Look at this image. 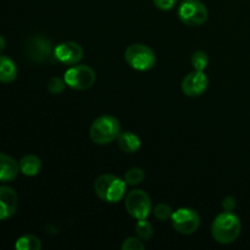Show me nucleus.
<instances>
[{
	"label": "nucleus",
	"mask_w": 250,
	"mask_h": 250,
	"mask_svg": "<svg viewBox=\"0 0 250 250\" xmlns=\"http://www.w3.org/2000/svg\"><path fill=\"white\" fill-rule=\"evenodd\" d=\"M136 233L137 237H139L142 241H149L154 234L153 225L146 219L138 220V222L136 224Z\"/></svg>",
	"instance_id": "nucleus-18"
},
{
	"label": "nucleus",
	"mask_w": 250,
	"mask_h": 250,
	"mask_svg": "<svg viewBox=\"0 0 250 250\" xmlns=\"http://www.w3.org/2000/svg\"><path fill=\"white\" fill-rule=\"evenodd\" d=\"M19 208V195L14 188L0 187V220H7L15 215Z\"/></svg>",
	"instance_id": "nucleus-12"
},
{
	"label": "nucleus",
	"mask_w": 250,
	"mask_h": 250,
	"mask_svg": "<svg viewBox=\"0 0 250 250\" xmlns=\"http://www.w3.org/2000/svg\"><path fill=\"white\" fill-rule=\"evenodd\" d=\"M242 222L232 211H224L217 215L211 225V236L217 243L231 244L239 237Z\"/></svg>",
	"instance_id": "nucleus-1"
},
{
	"label": "nucleus",
	"mask_w": 250,
	"mask_h": 250,
	"mask_svg": "<svg viewBox=\"0 0 250 250\" xmlns=\"http://www.w3.org/2000/svg\"><path fill=\"white\" fill-rule=\"evenodd\" d=\"M126 211L136 220H143L153 211L151 200L148 193L142 189H133L125 198Z\"/></svg>",
	"instance_id": "nucleus-7"
},
{
	"label": "nucleus",
	"mask_w": 250,
	"mask_h": 250,
	"mask_svg": "<svg viewBox=\"0 0 250 250\" xmlns=\"http://www.w3.org/2000/svg\"><path fill=\"white\" fill-rule=\"evenodd\" d=\"M53 43L44 36H34L29 38L26 45V54L32 61L43 62L50 59L54 54Z\"/></svg>",
	"instance_id": "nucleus-9"
},
{
	"label": "nucleus",
	"mask_w": 250,
	"mask_h": 250,
	"mask_svg": "<svg viewBox=\"0 0 250 250\" xmlns=\"http://www.w3.org/2000/svg\"><path fill=\"white\" fill-rule=\"evenodd\" d=\"M84 55V50L82 46L76 42H62L54 49V56L65 65H76L80 62Z\"/></svg>",
	"instance_id": "nucleus-11"
},
{
	"label": "nucleus",
	"mask_w": 250,
	"mask_h": 250,
	"mask_svg": "<svg viewBox=\"0 0 250 250\" xmlns=\"http://www.w3.org/2000/svg\"><path fill=\"white\" fill-rule=\"evenodd\" d=\"M15 248L17 250H41L42 242L33 234H24L17 239Z\"/></svg>",
	"instance_id": "nucleus-17"
},
{
	"label": "nucleus",
	"mask_w": 250,
	"mask_h": 250,
	"mask_svg": "<svg viewBox=\"0 0 250 250\" xmlns=\"http://www.w3.org/2000/svg\"><path fill=\"white\" fill-rule=\"evenodd\" d=\"M5 45H6V42H5L4 37L0 36V53L5 49Z\"/></svg>",
	"instance_id": "nucleus-26"
},
{
	"label": "nucleus",
	"mask_w": 250,
	"mask_h": 250,
	"mask_svg": "<svg viewBox=\"0 0 250 250\" xmlns=\"http://www.w3.org/2000/svg\"><path fill=\"white\" fill-rule=\"evenodd\" d=\"M208 87H209V78L205 75L204 71H192L188 73L182 81V92L185 93L187 97L194 98L199 97L203 93L207 92Z\"/></svg>",
	"instance_id": "nucleus-10"
},
{
	"label": "nucleus",
	"mask_w": 250,
	"mask_h": 250,
	"mask_svg": "<svg viewBox=\"0 0 250 250\" xmlns=\"http://www.w3.org/2000/svg\"><path fill=\"white\" fill-rule=\"evenodd\" d=\"M190 62H192L194 70L204 71L208 67V63H209V56L203 50L194 51L190 56Z\"/></svg>",
	"instance_id": "nucleus-20"
},
{
	"label": "nucleus",
	"mask_w": 250,
	"mask_h": 250,
	"mask_svg": "<svg viewBox=\"0 0 250 250\" xmlns=\"http://www.w3.org/2000/svg\"><path fill=\"white\" fill-rule=\"evenodd\" d=\"M172 214V208L168 204H165V203H160V204L155 205V208L153 209L154 217L156 220H159V221H167V220H171Z\"/></svg>",
	"instance_id": "nucleus-21"
},
{
	"label": "nucleus",
	"mask_w": 250,
	"mask_h": 250,
	"mask_svg": "<svg viewBox=\"0 0 250 250\" xmlns=\"http://www.w3.org/2000/svg\"><path fill=\"white\" fill-rule=\"evenodd\" d=\"M144 178H146V172H144L143 168L132 167L126 171L124 180L127 185L137 186V185H141V183L144 181Z\"/></svg>",
	"instance_id": "nucleus-19"
},
{
	"label": "nucleus",
	"mask_w": 250,
	"mask_h": 250,
	"mask_svg": "<svg viewBox=\"0 0 250 250\" xmlns=\"http://www.w3.org/2000/svg\"><path fill=\"white\" fill-rule=\"evenodd\" d=\"M121 133V124L112 115H102L93 121L89 129V136L93 143L98 146H106L116 141Z\"/></svg>",
	"instance_id": "nucleus-3"
},
{
	"label": "nucleus",
	"mask_w": 250,
	"mask_h": 250,
	"mask_svg": "<svg viewBox=\"0 0 250 250\" xmlns=\"http://www.w3.org/2000/svg\"><path fill=\"white\" fill-rule=\"evenodd\" d=\"M153 2L159 10L168 11V10H172L175 7V5L177 4V0H153Z\"/></svg>",
	"instance_id": "nucleus-24"
},
{
	"label": "nucleus",
	"mask_w": 250,
	"mask_h": 250,
	"mask_svg": "<svg viewBox=\"0 0 250 250\" xmlns=\"http://www.w3.org/2000/svg\"><path fill=\"white\" fill-rule=\"evenodd\" d=\"M20 172V165L14 158L0 153V182H11Z\"/></svg>",
	"instance_id": "nucleus-13"
},
{
	"label": "nucleus",
	"mask_w": 250,
	"mask_h": 250,
	"mask_svg": "<svg viewBox=\"0 0 250 250\" xmlns=\"http://www.w3.org/2000/svg\"><path fill=\"white\" fill-rule=\"evenodd\" d=\"M208 16L207 6L199 0H182L178 6V17L187 26H202L207 22Z\"/></svg>",
	"instance_id": "nucleus-6"
},
{
	"label": "nucleus",
	"mask_w": 250,
	"mask_h": 250,
	"mask_svg": "<svg viewBox=\"0 0 250 250\" xmlns=\"http://www.w3.org/2000/svg\"><path fill=\"white\" fill-rule=\"evenodd\" d=\"M222 208H224L225 211H233V209L236 208V200L233 197H227L225 198L224 202H222Z\"/></svg>",
	"instance_id": "nucleus-25"
},
{
	"label": "nucleus",
	"mask_w": 250,
	"mask_h": 250,
	"mask_svg": "<svg viewBox=\"0 0 250 250\" xmlns=\"http://www.w3.org/2000/svg\"><path fill=\"white\" fill-rule=\"evenodd\" d=\"M125 60L137 71H149L155 66V53L144 44H132L125 51Z\"/></svg>",
	"instance_id": "nucleus-4"
},
{
	"label": "nucleus",
	"mask_w": 250,
	"mask_h": 250,
	"mask_svg": "<svg viewBox=\"0 0 250 250\" xmlns=\"http://www.w3.org/2000/svg\"><path fill=\"white\" fill-rule=\"evenodd\" d=\"M117 146L124 153L134 154L141 149V139L136 133L131 131H125L117 137Z\"/></svg>",
	"instance_id": "nucleus-14"
},
{
	"label": "nucleus",
	"mask_w": 250,
	"mask_h": 250,
	"mask_svg": "<svg viewBox=\"0 0 250 250\" xmlns=\"http://www.w3.org/2000/svg\"><path fill=\"white\" fill-rule=\"evenodd\" d=\"M66 85L75 90H85L92 87L97 80L94 70L87 65H72L63 75Z\"/></svg>",
	"instance_id": "nucleus-5"
},
{
	"label": "nucleus",
	"mask_w": 250,
	"mask_h": 250,
	"mask_svg": "<svg viewBox=\"0 0 250 250\" xmlns=\"http://www.w3.org/2000/svg\"><path fill=\"white\" fill-rule=\"evenodd\" d=\"M127 183L117 176L111 173H104L99 176L94 182V192L100 200L105 203L121 202L126 194Z\"/></svg>",
	"instance_id": "nucleus-2"
},
{
	"label": "nucleus",
	"mask_w": 250,
	"mask_h": 250,
	"mask_svg": "<svg viewBox=\"0 0 250 250\" xmlns=\"http://www.w3.org/2000/svg\"><path fill=\"white\" fill-rule=\"evenodd\" d=\"M66 87V82L65 80L59 77H53L50 81L48 82V90L54 95H59L61 93H63Z\"/></svg>",
	"instance_id": "nucleus-22"
},
{
	"label": "nucleus",
	"mask_w": 250,
	"mask_h": 250,
	"mask_svg": "<svg viewBox=\"0 0 250 250\" xmlns=\"http://www.w3.org/2000/svg\"><path fill=\"white\" fill-rule=\"evenodd\" d=\"M17 77L16 63L9 56L0 55V82L11 83Z\"/></svg>",
	"instance_id": "nucleus-16"
},
{
	"label": "nucleus",
	"mask_w": 250,
	"mask_h": 250,
	"mask_svg": "<svg viewBox=\"0 0 250 250\" xmlns=\"http://www.w3.org/2000/svg\"><path fill=\"white\" fill-rule=\"evenodd\" d=\"M172 227L180 234H192L199 229L200 216L194 209L190 208H181L173 211L171 217Z\"/></svg>",
	"instance_id": "nucleus-8"
},
{
	"label": "nucleus",
	"mask_w": 250,
	"mask_h": 250,
	"mask_svg": "<svg viewBox=\"0 0 250 250\" xmlns=\"http://www.w3.org/2000/svg\"><path fill=\"white\" fill-rule=\"evenodd\" d=\"M19 165L20 172L23 173L24 176H28V177L37 176L42 170V160L37 155H33V154L24 155L20 160Z\"/></svg>",
	"instance_id": "nucleus-15"
},
{
	"label": "nucleus",
	"mask_w": 250,
	"mask_h": 250,
	"mask_svg": "<svg viewBox=\"0 0 250 250\" xmlns=\"http://www.w3.org/2000/svg\"><path fill=\"white\" fill-rule=\"evenodd\" d=\"M144 248L146 246L139 237H129L125 239L121 246L122 250H143Z\"/></svg>",
	"instance_id": "nucleus-23"
}]
</instances>
